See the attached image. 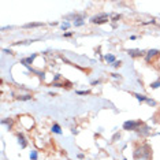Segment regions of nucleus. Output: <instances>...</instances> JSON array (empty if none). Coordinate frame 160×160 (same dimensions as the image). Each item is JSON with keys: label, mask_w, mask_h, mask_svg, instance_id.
<instances>
[{"label": "nucleus", "mask_w": 160, "mask_h": 160, "mask_svg": "<svg viewBox=\"0 0 160 160\" xmlns=\"http://www.w3.org/2000/svg\"><path fill=\"white\" fill-rule=\"evenodd\" d=\"M33 59H34V56L28 58V59H23V60H22V63H23V64H26V66H29L28 63H32V62H33Z\"/></svg>", "instance_id": "9"}, {"label": "nucleus", "mask_w": 160, "mask_h": 160, "mask_svg": "<svg viewBox=\"0 0 160 160\" xmlns=\"http://www.w3.org/2000/svg\"><path fill=\"white\" fill-rule=\"evenodd\" d=\"M42 23H28L25 25V28H37V26H41Z\"/></svg>", "instance_id": "10"}, {"label": "nucleus", "mask_w": 160, "mask_h": 160, "mask_svg": "<svg viewBox=\"0 0 160 160\" xmlns=\"http://www.w3.org/2000/svg\"><path fill=\"white\" fill-rule=\"evenodd\" d=\"M52 132H53V133H56V134H60V133H62L60 126H59V125H56V123H55V125L52 126Z\"/></svg>", "instance_id": "7"}, {"label": "nucleus", "mask_w": 160, "mask_h": 160, "mask_svg": "<svg viewBox=\"0 0 160 160\" xmlns=\"http://www.w3.org/2000/svg\"><path fill=\"white\" fill-rule=\"evenodd\" d=\"M141 125H142L141 122L129 121V122H125V123H123V129H125V130H138V126H141Z\"/></svg>", "instance_id": "3"}, {"label": "nucleus", "mask_w": 160, "mask_h": 160, "mask_svg": "<svg viewBox=\"0 0 160 160\" xmlns=\"http://www.w3.org/2000/svg\"><path fill=\"white\" fill-rule=\"evenodd\" d=\"M147 103H148L149 105H155V101H153V100H149V99H147Z\"/></svg>", "instance_id": "15"}, {"label": "nucleus", "mask_w": 160, "mask_h": 160, "mask_svg": "<svg viewBox=\"0 0 160 160\" xmlns=\"http://www.w3.org/2000/svg\"><path fill=\"white\" fill-rule=\"evenodd\" d=\"M75 23V26H81V25L83 23L82 22V19H81V18H78V19H77V22H74Z\"/></svg>", "instance_id": "13"}, {"label": "nucleus", "mask_w": 160, "mask_h": 160, "mask_svg": "<svg viewBox=\"0 0 160 160\" xmlns=\"http://www.w3.org/2000/svg\"><path fill=\"white\" fill-rule=\"evenodd\" d=\"M142 51H138V49H129V55L132 56H141L142 55Z\"/></svg>", "instance_id": "5"}, {"label": "nucleus", "mask_w": 160, "mask_h": 160, "mask_svg": "<svg viewBox=\"0 0 160 160\" xmlns=\"http://www.w3.org/2000/svg\"><path fill=\"white\" fill-rule=\"evenodd\" d=\"M108 19H110V17H108L107 14H99V15L93 17L92 19H90V22L92 23H104V22H107Z\"/></svg>", "instance_id": "2"}, {"label": "nucleus", "mask_w": 160, "mask_h": 160, "mask_svg": "<svg viewBox=\"0 0 160 160\" xmlns=\"http://www.w3.org/2000/svg\"><path fill=\"white\" fill-rule=\"evenodd\" d=\"M18 140H19L21 147H22V148L26 147V141H25V137H23V136H21V134H19V136H18Z\"/></svg>", "instance_id": "6"}, {"label": "nucleus", "mask_w": 160, "mask_h": 160, "mask_svg": "<svg viewBox=\"0 0 160 160\" xmlns=\"http://www.w3.org/2000/svg\"><path fill=\"white\" fill-rule=\"evenodd\" d=\"M105 60L110 62V63H111V62H114V63H115V56L114 55H105Z\"/></svg>", "instance_id": "8"}, {"label": "nucleus", "mask_w": 160, "mask_h": 160, "mask_svg": "<svg viewBox=\"0 0 160 160\" xmlns=\"http://www.w3.org/2000/svg\"><path fill=\"white\" fill-rule=\"evenodd\" d=\"M30 159H32V160H37V153H36L34 151L30 153Z\"/></svg>", "instance_id": "12"}, {"label": "nucleus", "mask_w": 160, "mask_h": 160, "mask_svg": "<svg viewBox=\"0 0 160 160\" xmlns=\"http://www.w3.org/2000/svg\"><path fill=\"white\" fill-rule=\"evenodd\" d=\"M62 28H63V30H64V29H67V28H68V23H64Z\"/></svg>", "instance_id": "16"}, {"label": "nucleus", "mask_w": 160, "mask_h": 160, "mask_svg": "<svg viewBox=\"0 0 160 160\" xmlns=\"http://www.w3.org/2000/svg\"><path fill=\"white\" fill-rule=\"evenodd\" d=\"M121 64H122V62H121V60H119V62H115V63H114V67H119Z\"/></svg>", "instance_id": "14"}, {"label": "nucleus", "mask_w": 160, "mask_h": 160, "mask_svg": "<svg viewBox=\"0 0 160 160\" xmlns=\"http://www.w3.org/2000/svg\"><path fill=\"white\" fill-rule=\"evenodd\" d=\"M136 97H137V99L140 100V101H147V97L142 96V94H136Z\"/></svg>", "instance_id": "11"}, {"label": "nucleus", "mask_w": 160, "mask_h": 160, "mask_svg": "<svg viewBox=\"0 0 160 160\" xmlns=\"http://www.w3.org/2000/svg\"><path fill=\"white\" fill-rule=\"evenodd\" d=\"M152 155V149L151 147H149L148 144H142L140 145L136 151H134V158H136L137 160H148L149 158H151Z\"/></svg>", "instance_id": "1"}, {"label": "nucleus", "mask_w": 160, "mask_h": 160, "mask_svg": "<svg viewBox=\"0 0 160 160\" xmlns=\"http://www.w3.org/2000/svg\"><path fill=\"white\" fill-rule=\"evenodd\" d=\"M159 55V51H156V49H151V51H148V55H147V62H151V59L153 56H158Z\"/></svg>", "instance_id": "4"}]
</instances>
